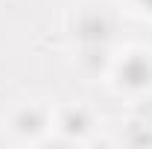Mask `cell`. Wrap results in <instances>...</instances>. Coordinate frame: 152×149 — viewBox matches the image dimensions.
Wrapping results in <instances>:
<instances>
[{"label":"cell","instance_id":"6da1fadb","mask_svg":"<svg viewBox=\"0 0 152 149\" xmlns=\"http://www.w3.org/2000/svg\"><path fill=\"white\" fill-rule=\"evenodd\" d=\"M58 126H61V131L67 137H82L88 131V126H91V117H88L85 108H67V111L61 114Z\"/></svg>","mask_w":152,"mask_h":149},{"label":"cell","instance_id":"7a4b0ae2","mask_svg":"<svg viewBox=\"0 0 152 149\" xmlns=\"http://www.w3.org/2000/svg\"><path fill=\"white\" fill-rule=\"evenodd\" d=\"M44 123H47V120H44V114L38 111V108H20V111L15 114V120H12L15 131H20V134L38 131L41 126H44Z\"/></svg>","mask_w":152,"mask_h":149}]
</instances>
